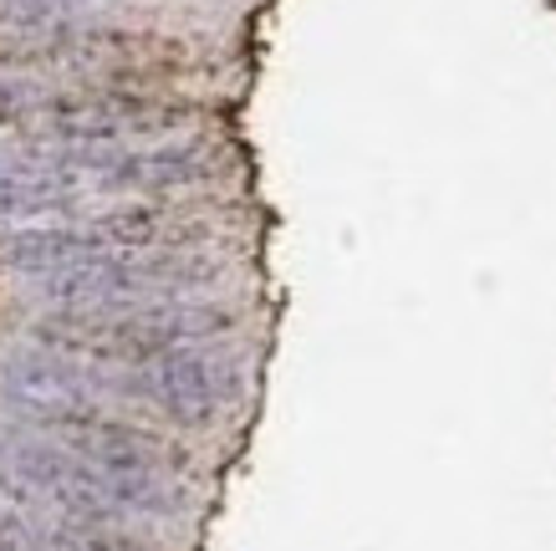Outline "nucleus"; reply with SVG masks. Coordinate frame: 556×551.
Segmentation results:
<instances>
[{
	"instance_id": "f257e3e1",
	"label": "nucleus",
	"mask_w": 556,
	"mask_h": 551,
	"mask_svg": "<svg viewBox=\"0 0 556 551\" xmlns=\"http://www.w3.org/2000/svg\"><path fill=\"white\" fill-rule=\"evenodd\" d=\"M113 403L204 435L245 403V367L225 342H185L159 352L149 367H113Z\"/></svg>"
},
{
	"instance_id": "f03ea898",
	"label": "nucleus",
	"mask_w": 556,
	"mask_h": 551,
	"mask_svg": "<svg viewBox=\"0 0 556 551\" xmlns=\"http://www.w3.org/2000/svg\"><path fill=\"white\" fill-rule=\"evenodd\" d=\"M210 179H219V149L210 138H159L149 149L123 143L92 189L113 200H179L185 189H200Z\"/></svg>"
},
{
	"instance_id": "7ed1b4c3",
	"label": "nucleus",
	"mask_w": 556,
	"mask_h": 551,
	"mask_svg": "<svg viewBox=\"0 0 556 551\" xmlns=\"http://www.w3.org/2000/svg\"><path fill=\"white\" fill-rule=\"evenodd\" d=\"M0 388L21 393H62V399H87L113 409V367L87 363L77 352H56L41 342L0 352Z\"/></svg>"
},
{
	"instance_id": "20e7f679",
	"label": "nucleus",
	"mask_w": 556,
	"mask_h": 551,
	"mask_svg": "<svg viewBox=\"0 0 556 551\" xmlns=\"http://www.w3.org/2000/svg\"><path fill=\"white\" fill-rule=\"evenodd\" d=\"M98 251H113V246L87 220H47V225H21V230L0 235V271L41 281L51 271L72 266V261H87V255H98Z\"/></svg>"
},
{
	"instance_id": "39448f33",
	"label": "nucleus",
	"mask_w": 556,
	"mask_h": 551,
	"mask_svg": "<svg viewBox=\"0 0 556 551\" xmlns=\"http://www.w3.org/2000/svg\"><path fill=\"white\" fill-rule=\"evenodd\" d=\"M83 179L51 168L0 164V220H77Z\"/></svg>"
},
{
	"instance_id": "423d86ee",
	"label": "nucleus",
	"mask_w": 556,
	"mask_h": 551,
	"mask_svg": "<svg viewBox=\"0 0 556 551\" xmlns=\"http://www.w3.org/2000/svg\"><path fill=\"white\" fill-rule=\"evenodd\" d=\"M83 0H0V36H47L77 21Z\"/></svg>"
},
{
	"instance_id": "0eeeda50",
	"label": "nucleus",
	"mask_w": 556,
	"mask_h": 551,
	"mask_svg": "<svg viewBox=\"0 0 556 551\" xmlns=\"http://www.w3.org/2000/svg\"><path fill=\"white\" fill-rule=\"evenodd\" d=\"M47 98H51V87L41 83V77H31V72H5V77H0V134H26L36 117H41Z\"/></svg>"
},
{
	"instance_id": "6e6552de",
	"label": "nucleus",
	"mask_w": 556,
	"mask_h": 551,
	"mask_svg": "<svg viewBox=\"0 0 556 551\" xmlns=\"http://www.w3.org/2000/svg\"><path fill=\"white\" fill-rule=\"evenodd\" d=\"M47 551H87V547H83V541H77V536H67V531H62L56 521H47Z\"/></svg>"
}]
</instances>
